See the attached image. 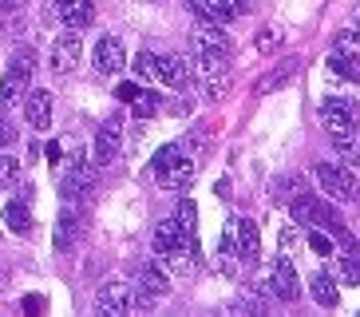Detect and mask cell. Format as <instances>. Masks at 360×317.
I'll use <instances>...</instances> for the list:
<instances>
[{
	"label": "cell",
	"mask_w": 360,
	"mask_h": 317,
	"mask_svg": "<svg viewBox=\"0 0 360 317\" xmlns=\"http://www.w3.org/2000/svg\"><path fill=\"white\" fill-rule=\"evenodd\" d=\"M48 163H60V143H48Z\"/></svg>",
	"instance_id": "40"
},
{
	"label": "cell",
	"mask_w": 360,
	"mask_h": 317,
	"mask_svg": "<svg viewBox=\"0 0 360 317\" xmlns=\"http://www.w3.org/2000/svg\"><path fill=\"white\" fill-rule=\"evenodd\" d=\"M131 72H135L139 84H150V80H159V68H155V56H150V52H139L135 60H131Z\"/></svg>",
	"instance_id": "29"
},
{
	"label": "cell",
	"mask_w": 360,
	"mask_h": 317,
	"mask_svg": "<svg viewBox=\"0 0 360 317\" xmlns=\"http://www.w3.org/2000/svg\"><path fill=\"white\" fill-rule=\"evenodd\" d=\"M269 285H274L277 302H297L301 297V282H297V266L289 262V254H277L274 262H269Z\"/></svg>",
	"instance_id": "12"
},
{
	"label": "cell",
	"mask_w": 360,
	"mask_h": 317,
	"mask_svg": "<svg viewBox=\"0 0 360 317\" xmlns=\"http://www.w3.org/2000/svg\"><path fill=\"white\" fill-rule=\"evenodd\" d=\"M99 187V167H96V158H87L84 151H75L72 163H68V170L60 175V194H64L68 202H84L91 199Z\"/></svg>",
	"instance_id": "5"
},
{
	"label": "cell",
	"mask_w": 360,
	"mask_h": 317,
	"mask_svg": "<svg viewBox=\"0 0 360 317\" xmlns=\"http://www.w3.org/2000/svg\"><path fill=\"white\" fill-rule=\"evenodd\" d=\"M150 306H155V297L143 294L139 285H127V282H107L96 294V313H111V317L147 313Z\"/></svg>",
	"instance_id": "4"
},
{
	"label": "cell",
	"mask_w": 360,
	"mask_h": 317,
	"mask_svg": "<svg viewBox=\"0 0 360 317\" xmlns=\"http://www.w3.org/2000/svg\"><path fill=\"white\" fill-rule=\"evenodd\" d=\"M155 68H159V80L167 87H174V92H186V84H191V63L182 60V56H155Z\"/></svg>",
	"instance_id": "17"
},
{
	"label": "cell",
	"mask_w": 360,
	"mask_h": 317,
	"mask_svg": "<svg viewBox=\"0 0 360 317\" xmlns=\"http://www.w3.org/2000/svg\"><path fill=\"white\" fill-rule=\"evenodd\" d=\"M91 63H96L99 75H119L127 68V52H123V40L119 36H99L96 48H91Z\"/></svg>",
	"instance_id": "13"
},
{
	"label": "cell",
	"mask_w": 360,
	"mask_h": 317,
	"mask_svg": "<svg viewBox=\"0 0 360 317\" xmlns=\"http://www.w3.org/2000/svg\"><path fill=\"white\" fill-rule=\"evenodd\" d=\"M174 222H179L182 234H186V238L198 246V206H194L191 199H182V202H179V214H174Z\"/></svg>",
	"instance_id": "25"
},
{
	"label": "cell",
	"mask_w": 360,
	"mask_h": 317,
	"mask_svg": "<svg viewBox=\"0 0 360 317\" xmlns=\"http://www.w3.org/2000/svg\"><path fill=\"white\" fill-rule=\"evenodd\" d=\"M159 107H162L159 92H139L135 99H131V116H135V119H150V116H159Z\"/></svg>",
	"instance_id": "26"
},
{
	"label": "cell",
	"mask_w": 360,
	"mask_h": 317,
	"mask_svg": "<svg viewBox=\"0 0 360 317\" xmlns=\"http://www.w3.org/2000/svg\"><path fill=\"white\" fill-rule=\"evenodd\" d=\"M24 116H28V123H32V131H48L52 127V92H40V87H28V95H24Z\"/></svg>",
	"instance_id": "16"
},
{
	"label": "cell",
	"mask_w": 360,
	"mask_h": 317,
	"mask_svg": "<svg viewBox=\"0 0 360 317\" xmlns=\"http://www.w3.org/2000/svg\"><path fill=\"white\" fill-rule=\"evenodd\" d=\"M12 143H16V127H12V123H4V119H0V151H8Z\"/></svg>",
	"instance_id": "35"
},
{
	"label": "cell",
	"mask_w": 360,
	"mask_h": 317,
	"mask_svg": "<svg viewBox=\"0 0 360 317\" xmlns=\"http://www.w3.org/2000/svg\"><path fill=\"white\" fill-rule=\"evenodd\" d=\"M56 16H60L64 28L84 32V28H91V20H96V4H91V0H56Z\"/></svg>",
	"instance_id": "15"
},
{
	"label": "cell",
	"mask_w": 360,
	"mask_h": 317,
	"mask_svg": "<svg viewBox=\"0 0 360 317\" xmlns=\"http://www.w3.org/2000/svg\"><path fill=\"white\" fill-rule=\"evenodd\" d=\"M135 282H139V290L143 294H150V297H162V294H170V274L162 270L155 258L150 262H139V270H135Z\"/></svg>",
	"instance_id": "19"
},
{
	"label": "cell",
	"mask_w": 360,
	"mask_h": 317,
	"mask_svg": "<svg viewBox=\"0 0 360 317\" xmlns=\"http://www.w3.org/2000/svg\"><path fill=\"white\" fill-rule=\"evenodd\" d=\"M123 155V119L111 116L103 127L96 131V143H91V158H96V167H111L115 158Z\"/></svg>",
	"instance_id": "10"
},
{
	"label": "cell",
	"mask_w": 360,
	"mask_h": 317,
	"mask_svg": "<svg viewBox=\"0 0 360 317\" xmlns=\"http://www.w3.org/2000/svg\"><path fill=\"white\" fill-rule=\"evenodd\" d=\"M309 250L317 254V258H333V250H337V238L328 230H317V226H309Z\"/></svg>",
	"instance_id": "28"
},
{
	"label": "cell",
	"mask_w": 360,
	"mask_h": 317,
	"mask_svg": "<svg viewBox=\"0 0 360 317\" xmlns=\"http://www.w3.org/2000/svg\"><path fill=\"white\" fill-rule=\"evenodd\" d=\"M150 170L159 175V182H162L167 190H186V187L194 182V155H191V143L182 139V143H167V147H159V155H155Z\"/></svg>",
	"instance_id": "3"
},
{
	"label": "cell",
	"mask_w": 360,
	"mask_h": 317,
	"mask_svg": "<svg viewBox=\"0 0 360 317\" xmlns=\"http://www.w3.org/2000/svg\"><path fill=\"white\" fill-rule=\"evenodd\" d=\"M155 262L167 270L170 278L174 274H191L194 270V262H198V246L182 234V226L174 218H167V222H159L155 226Z\"/></svg>",
	"instance_id": "1"
},
{
	"label": "cell",
	"mask_w": 360,
	"mask_h": 317,
	"mask_svg": "<svg viewBox=\"0 0 360 317\" xmlns=\"http://www.w3.org/2000/svg\"><path fill=\"white\" fill-rule=\"evenodd\" d=\"M337 250H333V278L340 285H360V246L352 242V234L345 230L337 238Z\"/></svg>",
	"instance_id": "11"
},
{
	"label": "cell",
	"mask_w": 360,
	"mask_h": 317,
	"mask_svg": "<svg viewBox=\"0 0 360 317\" xmlns=\"http://www.w3.org/2000/svg\"><path fill=\"white\" fill-rule=\"evenodd\" d=\"M297 68H301V60H285L281 68H274V72H269V75L262 80V84H257V92H262V95L277 92L281 84H289V75H297Z\"/></svg>",
	"instance_id": "24"
},
{
	"label": "cell",
	"mask_w": 360,
	"mask_h": 317,
	"mask_svg": "<svg viewBox=\"0 0 360 317\" xmlns=\"http://www.w3.org/2000/svg\"><path fill=\"white\" fill-rule=\"evenodd\" d=\"M333 52L349 56V60H352V63H356V68H360V32H356V28L340 32V36H337V44H333Z\"/></svg>",
	"instance_id": "27"
},
{
	"label": "cell",
	"mask_w": 360,
	"mask_h": 317,
	"mask_svg": "<svg viewBox=\"0 0 360 317\" xmlns=\"http://www.w3.org/2000/svg\"><path fill=\"white\" fill-rule=\"evenodd\" d=\"M191 75L194 87L206 104H218L230 87V52H214V48H191Z\"/></svg>",
	"instance_id": "2"
},
{
	"label": "cell",
	"mask_w": 360,
	"mask_h": 317,
	"mask_svg": "<svg viewBox=\"0 0 360 317\" xmlns=\"http://www.w3.org/2000/svg\"><path fill=\"white\" fill-rule=\"evenodd\" d=\"M289 214H293L301 226H317V230H328L333 238H340V234H345V222H340V214L333 211V206H325L321 199H313V194H297V199L289 202Z\"/></svg>",
	"instance_id": "6"
},
{
	"label": "cell",
	"mask_w": 360,
	"mask_h": 317,
	"mask_svg": "<svg viewBox=\"0 0 360 317\" xmlns=\"http://www.w3.org/2000/svg\"><path fill=\"white\" fill-rule=\"evenodd\" d=\"M309 290H313V302L321 309H337L340 306V282L333 278V270H321V274L309 278Z\"/></svg>",
	"instance_id": "21"
},
{
	"label": "cell",
	"mask_w": 360,
	"mask_h": 317,
	"mask_svg": "<svg viewBox=\"0 0 360 317\" xmlns=\"http://www.w3.org/2000/svg\"><path fill=\"white\" fill-rule=\"evenodd\" d=\"M313 179H317L321 194H328L333 202L356 199V179H352L345 167H337V163H317V167H313Z\"/></svg>",
	"instance_id": "9"
},
{
	"label": "cell",
	"mask_w": 360,
	"mask_h": 317,
	"mask_svg": "<svg viewBox=\"0 0 360 317\" xmlns=\"http://www.w3.org/2000/svg\"><path fill=\"white\" fill-rule=\"evenodd\" d=\"M218 8L226 12V20H238V16L250 12V0H218Z\"/></svg>",
	"instance_id": "33"
},
{
	"label": "cell",
	"mask_w": 360,
	"mask_h": 317,
	"mask_svg": "<svg viewBox=\"0 0 360 317\" xmlns=\"http://www.w3.org/2000/svg\"><path fill=\"white\" fill-rule=\"evenodd\" d=\"M328 68H333L337 75H349V80H360V68L349 60V56H340V52H333V56H328Z\"/></svg>",
	"instance_id": "31"
},
{
	"label": "cell",
	"mask_w": 360,
	"mask_h": 317,
	"mask_svg": "<svg viewBox=\"0 0 360 317\" xmlns=\"http://www.w3.org/2000/svg\"><path fill=\"white\" fill-rule=\"evenodd\" d=\"M191 48H214V52H230V36L218 20H198L191 28Z\"/></svg>",
	"instance_id": "18"
},
{
	"label": "cell",
	"mask_w": 360,
	"mask_h": 317,
	"mask_svg": "<svg viewBox=\"0 0 360 317\" xmlns=\"http://www.w3.org/2000/svg\"><path fill=\"white\" fill-rule=\"evenodd\" d=\"M4 226H8L12 234H28L32 230V199L16 194V199L4 206Z\"/></svg>",
	"instance_id": "23"
},
{
	"label": "cell",
	"mask_w": 360,
	"mask_h": 317,
	"mask_svg": "<svg viewBox=\"0 0 360 317\" xmlns=\"http://www.w3.org/2000/svg\"><path fill=\"white\" fill-rule=\"evenodd\" d=\"M356 151H360V135H356Z\"/></svg>",
	"instance_id": "42"
},
{
	"label": "cell",
	"mask_w": 360,
	"mask_h": 317,
	"mask_svg": "<svg viewBox=\"0 0 360 317\" xmlns=\"http://www.w3.org/2000/svg\"><path fill=\"white\" fill-rule=\"evenodd\" d=\"M139 92H143V87H139V84H119V87H115V95H119V99H123V104H131V99H135Z\"/></svg>",
	"instance_id": "36"
},
{
	"label": "cell",
	"mask_w": 360,
	"mask_h": 317,
	"mask_svg": "<svg viewBox=\"0 0 360 317\" xmlns=\"http://www.w3.org/2000/svg\"><path fill=\"white\" fill-rule=\"evenodd\" d=\"M28 4H32V0H0V16H4V12H20V8H28Z\"/></svg>",
	"instance_id": "37"
},
{
	"label": "cell",
	"mask_w": 360,
	"mask_h": 317,
	"mask_svg": "<svg viewBox=\"0 0 360 317\" xmlns=\"http://www.w3.org/2000/svg\"><path fill=\"white\" fill-rule=\"evenodd\" d=\"M40 306H44V297H40V294H28V297H24V309H28V313H36Z\"/></svg>",
	"instance_id": "38"
},
{
	"label": "cell",
	"mask_w": 360,
	"mask_h": 317,
	"mask_svg": "<svg viewBox=\"0 0 360 317\" xmlns=\"http://www.w3.org/2000/svg\"><path fill=\"white\" fill-rule=\"evenodd\" d=\"M20 182V158L16 155H0V190H8Z\"/></svg>",
	"instance_id": "30"
},
{
	"label": "cell",
	"mask_w": 360,
	"mask_h": 317,
	"mask_svg": "<svg viewBox=\"0 0 360 317\" xmlns=\"http://www.w3.org/2000/svg\"><path fill=\"white\" fill-rule=\"evenodd\" d=\"M293 242H297L293 230H281V254H293Z\"/></svg>",
	"instance_id": "39"
},
{
	"label": "cell",
	"mask_w": 360,
	"mask_h": 317,
	"mask_svg": "<svg viewBox=\"0 0 360 317\" xmlns=\"http://www.w3.org/2000/svg\"><path fill=\"white\" fill-rule=\"evenodd\" d=\"M191 107H194L191 95H174V99H170V111H174V116H191Z\"/></svg>",
	"instance_id": "34"
},
{
	"label": "cell",
	"mask_w": 360,
	"mask_h": 317,
	"mask_svg": "<svg viewBox=\"0 0 360 317\" xmlns=\"http://www.w3.org/2000/svg\"><path fill=\"white\" fill-rule=\"evenodd\" d=\"M238 258H242V266H257V258H262V238H257L254 218H238Z\"/></svg>",
	"instance_id": "20"
},
{
	"label": "cell",
	"mask_w": 360,
	"mask_h": 317,
	"mask_svg": "<svg viewBox=\"0 0 360 317\" xmlns=\"http://www.w3.org/2000/svg\"><path fill=\"white\" fill-rule=\"evenodd\" d=\"M356 32H360V12H356Z\"/></svg>",
	"instance_id": "41"
},
{
	"label": "cell",
	"mask_w": 360,
	"mask_h": 317,
	"mask_svg": "<svg viewBox=\"0 0 360 317\" xmlns=\"http://www.w3.org/2000/svg\"><path fill=\"white\" fill-rule=\"evenodd\" d=\"M285 44V32L281 28H265L262 36H257V52H277Z\"/></svg>",
	"instance_id": "32"
},
{
	"label": "cell",
	"mask_w": 360,
	"mask_h": 317,
	"mask_svg": "<svg viewBox=\"0 0 360 317\" xmlns=\"http://www.w3.org/2000/svg\"><path fill=\"white\" fill-rule=\"evenodd\" d=\"M75 238H79V214L72 211V206H64V211L56 214V230H52V246L60 254H68L75 246Z\"/></svg>",
	"instance_id": "22"
},
{
	"label": "cell",
	"mask_w": 360,
	"mask_h": 317,
	"mask_svg": "<svg viewBox=\"0 0 360 317\" xmlns=\"http://www.w3.org/2000/svg\"><path fill=\"white\" fill-rule=\"evenodd\" d=\"M32 72H36V56L32 52H20L12 60V68L4 72V84H0V111L12 104H20L28 95V84H32Z\"/></svg>",
	"instance_id": "8"
},
{
	"label": "cell",
	"mask_w": 360,
	"mask_h": 317,
	"mask_svg": "<svg viewBox=\"0 0 360 317\" xmlns=\"http://www.w3.org/2000/svg\"><path fill=\"white\" fill-rule=\"evenodd\" d=\"M321 119H325V131L333 135L337 151L356 143V111H352L349 99H325L321 104Z\"/></svg>",
	"instance_id": "7"
},
{
	"label": "cell",
	"mask_w": 360,
	"mask_h": 317,
	"mask_svg": "<svg viewBox=\"0 0 360 317\" xmlns=\"http://www.w3.org/2000/svg\"><path fill=\"white\" fill-rule=\"evenodd\" d=\"M79 56H84V44H79V32L68 28L60 40L52 44V56H48V63H52L56 75H68L75 72V63H79Z\"/></svg>",
	"instance_id": "14"
}]
</instances>
